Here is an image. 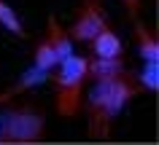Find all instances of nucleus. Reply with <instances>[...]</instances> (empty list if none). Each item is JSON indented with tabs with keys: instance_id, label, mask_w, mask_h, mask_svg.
Listing matches in <instances>:
<instances>
[{
	"instance_id": "ddd939ff",
	"label": "nucleus",
	"mask_w": 159,
	"mask_h": 145,
	"mask_svg": "<svg viewBox=\"0 0 159 145\" xmlns=\"http://www.w3.org/2000/svg\"><path fill=\"white\" fill-rule=\"evenodd\" d=\"M121 3H124V8L129 11V16L138 19V11H140V0H121Z\"/></svg>"
},
{
	"instance_id": "7ed1b4c3",
	"label": "nucleus",
	"mask_w": 159,
	"mask_h": 145,
	"mask_svg": "<svg viewBox=\"0 0 159 145\" xmlns=\"http://www.w3.org/2000/svg\"><path fill=\"white\" fill-rule=\"evenodd\" d=\"M3 143H35L43 137V116L33 108H19L3 118Z\"/></svg>"
},
{
	"instance_id": "6e6552de",
	"label": "nucleus",
	"mask_w": 159,
	"mask_h": 145,
	"mask_svg": "<svg viewBox=\"0 0 159 145\" xmlns=\"http://www.w3.org/2000/svg\"><path fill=\"white\" fill-rule=\"evenodd\" d=\"M46 38H49V43H51V49H54V54H57L59 62L67 59V57L73 54V41L59 30V24H57L54 16H49V35H46Z\"/></svg>"
},
{
	"instance_id": "f257e3e1",
	"label": "nucleus",
	"mask_w": 159,
	"mask_h": 145,
	"mask_svg": "<svg viewBox=\"0 0 159 145\" xmlns=\"http://www.w3.org/2000/svg\"><path fill=\"white\" fill-rule=\"evenodd\" d=\"M135 94H140V89L124 75L108 78V81H94L92 92H89V134L105 140L111 134L113 118L124 110V105Z\"/></svg>"
},
{
	"instance_id": "f8f14e48",
	"label": "nucleus",
	"mask_w": 159,
	"mask_h": 145,
	"mask_svg": "<svg viewBox=\"0 0 159 145\" xmlns=\"http://www.w3.org/2000/svg\"><path fill=\"white\" fill-rule=\"evenodd\" d=\"M46 78H49V73L33 65V67H30V70L25 73V75H22V81H19V83L14 86V92H22V89H30V86H38V83H43Z\"/></svg>"
},
{
	"instance_id": "0eeeda50",
	"label": "nucleus",
	"mask_w": 159,
	"mask_h": 145,
	"mask_svg": "<svg viewBox=\"0 0 159 145\" xmlns=\"http://www.w3.org/2000/svg\"><path fill=\"white\" fill-rule=\"evenodd\" d=\"M135 41H138V51H140L143 62H157L159 59V43H157V38H154V32L146 30L138 19H135Z\"/></svg>"
},
{
	"instance_id": "20e7f679",
	"label": "nucleus",
	"mask_w": 159,
	"mask_h": 145,
	"mask_svg": "<svg viewBox=\"0 0 159 145\" xmlns=\"http://www.w3.org/2000/svg\"><path fill=\"white\" fill-rule=\"evenodd\" d=\"M108 27V19L102 14V6L100 0H84V6L78 8V19L75 24L70 27V38L73 41H92L94 35Z\"/></svg>"
},
{
	"instance_id": "9b49d317",
	"label": "nucleus",
	"mask_w": 159,
	"mask_h": 145,
	"mask_svg": "<svg viewBox=\"0 0 159 145\" xmlns=\"http://www.w3.org/2000/svg\"><path fill=\"white\" fill-rule=\"evenodd\" d=\"M0 24L6 27V30H11L14 35H25V27H22L19 16L14 14V8H11V6H6V3H3V0H0Z\"/></svg>"
},
{
	"instance_id": "423d86ee",
	"label": "nucleus",
	"mask_w": 159,
	"mask_h": 145,
	"mask_svg": "<svg viewBox=\"0 0 159 145\" xmlns=\"http://www.w3.org/2000/svg\"><path fill=\"white\" fill-rule=\"evenodd\" d=\"M92 49L97 57H121L124 54V43L111 27H105V30H100L92 38Z\"/></svg>"
},
{
	"instance_id": "39448f33",
	"label": "nucleus",
	"mask_w": 159,
	"mask_h": 145,
	"mask_svg": "<svg viewBox=\"0 0 159 145\" xmlns=\"http://www.w3.org/2000/svg\"><path fill=\"white\" fill-rule=\"evenodd\" d=\"M127 67L119 57H97V59H86V78L94 81H108V78L124 75Z\"/></svg>"
},
{
	"instance_id": "f03ea898",
	"label": "nucleus",
	"mask_w": 159,
	"mask_h": 145,
	"mask_svg": "<svg viewBox=\"0 0 159 145\" xmlns=\"http://www.w3.org/2000/svg\"><path fill=\"white\" fill-rule=\"evenodd\" d=\"M86 81V57L70 54L59 62V73L54 75L57 86V113L59 116H75L81 108V86Z\"/></svg>"
},
{
	"instance_id": "2eb2a0df",
	"label": "nucleus",
	"mask_w": 159,
	"mask_h": 145,
	"mask_svg": "<svg viewBox=\"0 0 159 145\" xmlns=\"http://www.w3.org/2000/svg\"><path fill=\"white\" fill-rule=\"evenodd\" d=\"M0 143H3V124H0Z\"/></svg>"
},
{
	"instance_id": "4468645a",
	"label": "nucleus",
	"mask_w": 159,
	"mask_h": 145,
	"mask_svg": "<svg viewBox=\"0 0 159 145\" xmlns=\"http://www.w3.org/2000/svg\"><path fill=\"white\" fill-rule=\"evenodd\" d=\"M11 94H16V92H14V89H8V92H3V94H0V102H6V100H8Z\"/></svg>"
},
{
	"instance_id": "9d476101",
	"label": "nucleus",
	"mask_w": 159,
	"mask_h": 145,
	"mask_svg": "<svg viewBox=\"0 0 159 145\" xmlns=\"http://www.w3.org/2000/svg\"><path fill=\"white\" fill-rule=\"evenodd\" d=\"M135 78H138L135 86H138L140 92H157L159 89V67H157V62H146L143 70Z\"/></svg>"
},
{
	"instance_id": "1a4fd4ad",
	"label": "nucleus",
	"mask_w": 159,
	"mask_h": 145,
	"mask_svg": "<svg viewBox=\"0 0 159 145\" xmlns=\"http://www.w3.org/2000/svg\"><path fill=\"white\" fill-rule=\"evenodd\" d=\"M59 65L57 54H54V49H51L49 38H43V41H38V46H35V67L46 70V73H51V70Z\"/></svg>"
}]
</instances>
